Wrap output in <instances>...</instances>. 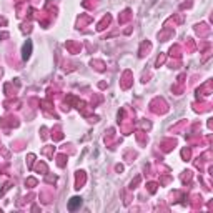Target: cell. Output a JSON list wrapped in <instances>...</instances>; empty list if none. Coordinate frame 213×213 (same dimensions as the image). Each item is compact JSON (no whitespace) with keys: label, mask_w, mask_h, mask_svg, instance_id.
Segmentation results:
<instances>
[{"label":"cell","mask_w":213,"mask_h":213,"mask_svg":"<svg viewBox=\"0 0 213 213\" xmlns=\"http://www.w3.org/2000/svg\"><path fill=\"white\" fill-rule=\"evenodd\" d=\"M30 50H32V43H30V42H28L27 45H25V47H23V58H25V60H27V58H28V57H30Z\"/></svg>","instance_id":"cell-2"},{"label":"cell","mask_w":213,"mask_h":213,"mask_svg":"<svg viewBox=\"0 0 213 213\" xmlns=\"http://www.w3.org/2000/svg\"><path fill=\"white\" fill-rule=\"evenodd\" d=\"M80 205H82V198H78V196H73V198L70 200V203H68V208H70V210H77Z\"/></svg>","instance_id":"cell-1"}]
</instances>
